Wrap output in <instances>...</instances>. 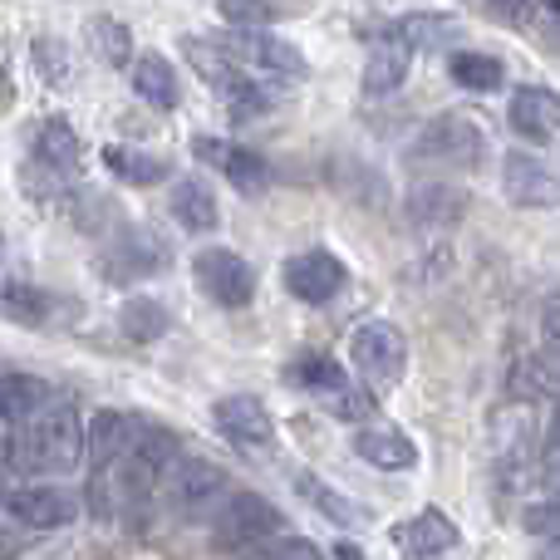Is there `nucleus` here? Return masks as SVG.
Instances as JSON below:
<instances>
[{"label":"nucleus","mask_w":560,"mask_h":560,"mask_svg":"<svg viewBox=\"0 0 560 560\" xmlns=\"http://www.w3.org/2000/svg\"><path fill=\"white\" fill-rule=\"evenodd\" d=\"M5 453H10V467H20V472L65 477L84 457V423H79L74 408H35L30 418L15 423Z\"/></svg>","instance_id":"f257e3e1"},{"label":"nucleus","mask_w":560,"mask_h":560,"mask_svg":"<svg viewBox=\"0 0 560 560\" xmlns=\"http://www.w3.org/2000/svg\"><path fill=\"white\" fill-rule=\"evenodd\" d=\"M207 516H212V541L226 546V551H246V556H252L256 546H266L271 536L285 532V516H280L276 506L266 502V497H256V492L222 497Z\"/></svg>","instance_id":"f03ea898"},{"label":"nucleus","mask_w":560,"mask_h":560,"mask_svg":"<svg viewBox=\"0 0 560 560\" xmlns=\"http://www.w3.org/2000/svg\"><path fill=\"white\" fill-rule=\"evenodd\" d=\"M349 364L364 378V388H394L408 369V339L388 319H369L349 335Z\"/></svg>","instance_id":"7ed1b4c3"},{"label":"nucleus","mask_w":560,"mask_h":560,"mask_svg":"<svg viewBox=\"0 0 560 560\" xmlns=\"http://www.w3.org/2000/svg\"><path fill=\"white\" fill-rule=\"evenodd\" d=\"M158 492H163V502L173 506V512L207 516L226 497V472L222 467H212V463H202V457L177 453L173 463L163 467V477H158Z\"/></svg>","instance_id":"20e7f679"},{"label":"nucleus","mask_w":560,"mask_h":560,"mask_svg":"<svg viewBox=\"0 0 560 560\" xmlns=\"http://www.w3.org/2000/svg\"><path fill=\"white\" fill-rule=\"evenodd\" d=\"M192 280H197V290L222 310H242V305H252V295H256V271L236 252H226V246H207V252H197L192 256Z\"/></svg>","instance_id":"39448f33"},{"label":"nucleus","mask_w":560,"mask_h":560,"mask_svg":"<svg viewBox=\"0 0 560 560\" xmlns=\"http://www.w3.org/2000/svg\"><path fill=\"white\" fill-rule=\"evenodd\" d=\"M212 423H217V433H222L232 447H242V453H266V447L276 443V418H271V408H266L261 398H252V394L217 398Z\"/></svg>","instance_id":"423d86ee"},{"label":"nucleus","mask_w":560,"mask_h":560,"mask_svg":"<svg viewBox=\"0 0 560 560\" xmlns=\"http://www.w3.org/2000/svg\"><path fill=\"white\" fill-rule=\"evenodd\" d=\"M482 128L472 124V118L463 114H443L433 118V124L418 133V158H428V163H447V167H472L477 158H482Z\"/></svg>","instance_id":"0eeeda50"},{"label":"nucleus","mask_w":560,"mask_h":560,"mask_svg":"<svg viewBox=\"0 0 560 560\" xmlns=\"http://www.w3.org/2000/svg\"><path fill=\"white\" fill-rule=\"evenodd\" d=\"M217 45H222L242 69H266V74H280V79H305V69H310L295 45L266 35V30H236V35L217 39Z\"/></svg>","instance_id":"6e6552de"},{"label":"nucleus","mask_w":560,"mask_h":560,"mask_svg":"<svg viewBox=\"0 0 560 560\" xmlns=\"http://www.w3.org/2000/svg\"><path fill=\"white\" fill-rule=\"evenodd\" d=\"M285 290L295 300H305V305H325V300H335L339 290H345V261H339L335 252H300L285 261Z\"/></svg>","instance_id":"1a4fd4ad"},{"label":"nucleus","mask_w":560,"mask_h":560,"mask_svg":"<svg viewBox=\"0 0 560 560\" xmlns=\"http://www.w3.org/2000/svg\"><path fill=\"white\" fill-rule=\"evenodd\" d=\"M5 512L15 522L35 526V532H55V526H69L79 516V497L65 487H20L5 497Z\"/></svg>","instance_id":"9d476101"},{"label":"nucleus","mask_w":560,"mask_h":560,"mask_svg":"<svg viewBox=\"0 0 560 560\" xmlns=\"http://www.w3.org/2000/svg\"><path fill=\"white\" fill-rule=\"evenodd\" d=\"M497 477H502V487H516L532 477V408L526 413H497Z\"/></svg>","instance_id":"9b49d317"},{"label":"nucleus","mask_w":560,"mask_h":560,"mask_svg":"<svg viewBox=\"0 0 560 560\" xmlns=\"http://www.w3.org/2000/svg\"><path fill=\"white\" fill-rule=\"evenodd\" d=\"M502 187L516 207H551L556 202V173H551V163L536 153H506Z\"/></svg>","instance_id":"f8f14e48"},{"label":"nucleus","mask_w":560,"mask_h":560,"mask_svg":"<svg viewBox=\"0 0 560 560\" xmlns=\"http://www.w3.org/2000/svg\"><path fill=\"white\" fill-rule=\"evenodd\" d=\"M158 271H163V246L148 232H124L104 252V276L118 280V285H138V280H148Z\"/></svg>","instance_id":"ddd939ff"},{"label":"nucleus","mask_w":560,"mask_h":560,"mask_svg":"<svg viewBox=\"0 0 560 560\" xmlns=\"http://www.w3.org/2000/svg\"><path fill=\"white\" fill-rule=\"evenodd\" d=\"M506 118H512V128L526 138V143H556V133H560V104H556L551 89H541V84L516 89Z\"/></svg>","instance_id":"4468645a"},{"label":"nucleus","mask_w":560,"mask_h":560,"mask_svg":"<svg viewBox=\"0 0 560 560\" xmlns=\"http://www.w3.org/2000/svg\"><path fill=\"white\" fill-rule=\"evenodd\" d=\"M467 212V192L457 183H418L413 192H408V217H413L418 226H457Z\"/></svg>","instance_id":"2eb2a0df"},{"label":"nucleus","mask_w":560,"mask_h":560,"mask_svg":"<svg viewBox=\"0 0 560 560\" xmlns=\"http://www.w3.org/2000/svg\"><path fill=\"white\" fill-rule=\"evenodd\" d=\"M408 65H413V49H408L398 35H384L374 49H369V65H364V94H374V98L394 94V89L408 79Z\"/></svg>","instance_id":"dca6fc26"},{"label":"nucleus","mask_w":560,"mask_h":560,"mask_svg":"<svg viewBox=\"0 0 560 560\" xmlns=\"http://www.w3.org/2000/svg\"><path fill=\"white\" fill-rule=\"evenodd\" d=\"M394 541H398V551L404 556H447L457 546V526L447 522L443 512H423V516H413V522H404L394 532Z\"/></svg>","instance_id":"f3484780"},{"label":"nucleus","mask_w":560,"mask_h":560,"mask_svg":"<svg viewBox=\"0 0 560 560\" xmlns=\"http://www.w3.org/2000/svg\"><path fill=\"white\" fill-rule=\"evenodd\" d=\"M354 453L364 457L369 467H378V472H404V467L418 463V447L408 443L404 433H394V428H359Z\"/></svg>","instance_id":"a211bd4d"},{"label":"nucleus","mask_w":560,"mask_h":560,"mask_svg":"<svg viewBox=\"0 0 560 560\" xmlns=\"http://www.w3.org/2000/svg\"><path fill=\"white\" fill-rule=\"evenodd\" d=\"M173 217L187 226V232H212L222 222V207H217L212 187L202 177H177L173 187Z\"/></svg>","instance_id":"6ab92c4d"},{"label":"nucleus","mask_w":560,"mask_h":560,"mask_svg":"<svg viewBox=\"0 0 560 560\" xmlns=\"http://www.w3.org/2000/svg\"><path fill=\"white\" fill-rule=\"evenodd\" d=\"M128 74H133V89H138V98L143 104H153V108H177V74H173V65H167L163 55H138V59H128Z\"/></svg>","instance_id":"aec40b11"},{"label":"nucleus","mask_w":560,"mask_h":560,"mask_svg":"<svg viewBox=\"0 0 560 560\" xmlns=\"http://www.w3.org/2000/svg\"><path fill=\"white\" fill-rule=\"evenodd\" d=\"M35 158L49 167H59L65 177H74L79 163H84V148H79L74 128H69L65 118H45V124L35 128Z\"/></svg>","instance_id":"412c9836"},{"label":"nucleus","mask_w":560,"mask_h":560,"mask_svg":"<svg viewBox=\"0 0 560 560\" xmlns=\"http://www.w3.org/2000/svg\"><path fill=\"white\" fill-rule=\"evenodd\" d=\"M0 315L15 319V325L39 329V325H49V315H55V295L39 285H5L0 290Z\"/></svg>","instance_id":"4be33fe9"},{"label":"nucleus","mask_w":560,"mask_h":560,"mask_svg":"<svg viewBox=\"0 0 560 560\" xmlns=\"http://www.w3.org/2000/svg\"><path fill=\"white\" fill-rule=\"evenodd\" d=\"M45 404H49V388L39 384L35 374H5L0 378V418H5V423H20V418H30Z\"/></svg>","instance_id":"5701e85b"},{"label":"nucleus","mask_w":560,"mask_h":560,"mask_svg":"<svg viewBox=\"0 0 560 560\" xmlns=\"http://www.w3.org/2000/svg\"><path fill=\"white\" fill-rule=\"evenodd\" d=\"M388 35H398L408 49H447V45H457L463 25H457V20H443V15H413V20H398Z\"/></svg>","instance_id":"b1692460"},{"label":"nucleus","mask_w":560,"mask_h":560,"mask_svg":"<svg viewBox=\"0 0 560 560\" xmlns=\"http://www.w3.org/2000/svg\"><path fill=\"white\" fill-rule=\"evenodd\" d=\"M118 325H124V335L133 339V345H153L167 329V310H163V300H153V295H133V300H124Z\"/></svg>","instance_id":"393cba45"},{"label":"nucleus","mask_w":560,"mask_h":560,"mask_svg":"<svg viewBox=\"0 0 560 560\" xmlns=\"http://www.w3.org/2000/svg\"><path fill=\"white\" fill-rule=\"evenodd\" d=\"M187 59H192V65H197V74H202L212 89H232L236 79L246 74V69L236 65V59L226 55V49L217 45V39H212V45H207V39H187Z\"/></svg>","instance_id":"a878e982"},{"label":"nucleus","mask_w":560,"mask_h":560,"mask_svg":"<svg viewBox=\"0 0 560 560\" xmlns=\"http://www.w3.org/2000/svg\"><path fill=\"white\" fill-rule=\"evenodd\" d=\"M447 69H453V79H457L463 89H472V94H492V89H502V79H506L502 59H492V55H472V49L453 55V59H447Z\"/></svg>","instance_id":"bb28decb"},{"label":"nucleus","mask_w":560,"mask_h":560,"mask_svg":"<svg viewBox=\"0 0 560 560\" xmlns=\"http://www.w3.org/2000/svg\"><path fill=\"white\" fill-rule=\"evenodd\" d=\"M226 173V183L236 187V192H266V187H271V167L261 163V158L256 153H246V148H232L226 143V153H222V163H217Z\"/></svg>","instance_id":"cd10ccee"},{"label":"nucleus","mask_w":560,"mask_h":560,"mask_svg":"<svg viewBox=\"0 0 560 560\" xmlns=\"http://www.w3.org/2000/svg\"><path fill=\"white\" fill-rule=\"evenodd\" d=\"M104 163L114 167L124 183H133V187H153V183H163V177H167L163 158H148V153H138V148H108Z\"/></svg>","instance_id":"c85d7f7f"},{"label":"nucleus","mask_w":560,"mask_h":560,"mask_svg":"<svg viewBox=\"0 0 560 560\" xmlns=\"http://www.w3.org/2000/svg\"><path fill=\"white\" fill-rule=\"evenodd\" d=\"M516 394L526 398H551L556 394V349H536V354H526L522 364H516Z\"/></svg>","instance_id":"c756f323"},{"label":"nucleus","mask_w":560,"mask_h":560,"mask_svg":"<svg viewBox=\"0 0 560 560\" xmlns=\"http://www.w3.org/2000/svg\"><path fill=\"white\" fill-rule=\"evenodd\" d=\"M89 39H94V49L108 59V65H128V59H133V35L108 15L89 20Z\"/></svg>","instance_id":"7c9ffc66"},{"label":"nucleus","mask_w":560,"mask_h":560,"mask_svg":"<svg viewBox=\"0 0 560 560\" xmlns=\"http://www.w3.org/2000/svg\"><path fill=\"white\" fill-rule=\"evenodd\" d=\"M222 98H226V108H232V118H261L266 108H271V94L252 79V69H246L232 89H222Z\"/></svg>","instance_id":"2f4dec72"},{"label":"nucleus","mask_w":560,"mask_h":560,"mask_svg":"<svg viewBox=\"0 0 560 560\" xmlns=\"http://www.w3.org/2000/svg\"><path fill=\"white\" fill-rule=\"evenodd\" d=\"M217 10H222V20H226L232 30H266V25L276 20V5H271V0H222Z\"/></svg>","instance_id":"473e14b6"},{"label":"nucleus","mask_w":560,"mask_h":560,"mask_svg":"<svg viewBox=\"0 0 560 560\" xmlns=\"http://www.w3.org/2000/svg\"><path fill=\"white\" fill-rule=\"evenodd\" d=\"M295 384H305L310 394H329L335 384H345V369L335 359H300L295 364Z\"/></svg>","instance_id":"72a5a7b5"},{"label":"nucleus","mask_w":560,"mask_h":560,"mask_svg":"<svg viewBox=\"0 0 560 560\" xmlns=\"http://www.w3.org/2000/svg\"><path fill=\"white\" fill-rule=\"evenodd\" d=\"M300 492L315 502V512H325V516H335V522H349V506L339 502V492L335 487H325L319 477H300Z\"/></svg>","instance_id":"f704fd0d"},{"label":"nucleus","mask_w":560,"mask_h":560,"mask_svg":"<svg viewBox=\"0 0 560 560\" xmlns=\"http://www.w3.org/2000/svg\"><path fill=\"white\" fill-rule=\"evenodd\" d=\"M35 65H39V79H65L69 74V55L59 39H35Z\"/></svg>","instance_id":"c9c22d12"},{"label":"nucleus","mask_w":560,"mask_h":560,"mask_svg":"<svg viewBox=\"0 0 560 560\" xmlns=\"http://www.w3.org/2000/svg\"><path fill=\"white\" fill-rule=\"evenodd\" d=\"M25 187H30L35 197H59V192H65V173H59V167H49V163H39V158H35V163L25 167Z\"/></svg>","instance_id":"e433bc0d"},{"label":"nucleus","mask_w":560,"mask_h":560,"mask_svg":"<svg viewBox=\"0 0 560 560\" xmlns=\"http://www.w3.org/2000/svg\"><path fill=\"white\" fill-rule=\"evenodd\" d=\"M522 522H526V532H532V536H541V541H556V502H551V497L526 506Z\"/></svg>","instance_id":"4c0bfd02"},{"label":"nucleus","mask_w":560,"mask_h":560,"mask_svg":"<svg viewBox=\"0 0 560 560\" xmlns=\"http://www.w3.org/2000/svg\"><path fill=\"white\" fill-rule=\"evenodd\" d=\"M482 5L492 10L502 25H516V30L532 25V0H482Z\"/></svg>","instance_id":"58836bf2"},{"label":"nucleus","mask_w":560,"mask_h":560,"mask_svg":"<svg viewBox=\"0 0 560 560\" xmlns=\"http://www.w3.org/2000/svg\"><path fill=\"white\" fill-rule=\"evenodd\" d=\"M10 104V74H5V65H0V108Z\"/></svg>","instance_id":"ea45409f"},{"label":"nucleus","mask_w":560,"mask_h":560,"mask_svg":"<svg viewBox=\"0 0 560 560\" xmlns=\"http://www.w3.org/2000/svg\"><path fill=\"white\" fill-rule=\"evenodd\" d=\"M0 261H5V242H0Z\"/></svg>","instance_id":"a19ab883"}]
</instances>
